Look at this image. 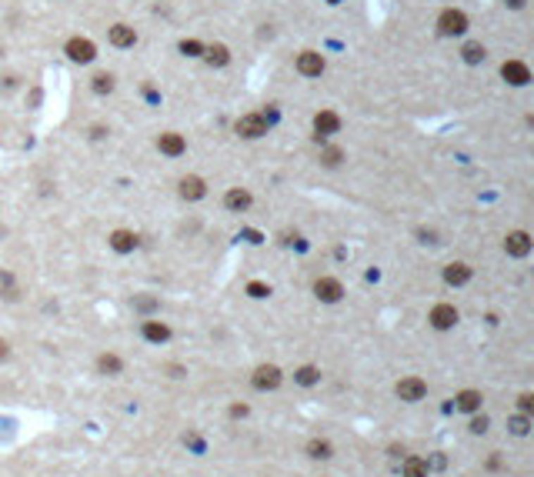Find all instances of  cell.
<instances>
[{
  "label": "cell",
  "instance_id": "6da1fadb",
  "mask_svg": "<svg viewBox=\"0 0 534 477\" xmlns=\"http://www.w3.org/2000/svg\"><path fill=\"white\" fill-rule=\"evenodd\" d=\"M437 30H441L445 37H461V34L468 30V13L458 11V7L441 11V17H437Z\"/></svg>",
  "mask_w": 534,
  "mask_h": 477
},
{
  "label": "cell",
  "instance_id": "7a4b0ae2",
  "mask_svg": "<svg viewBox=\"0 0 534 477\" xmlns=\"http://www.w3.org/2000/svg\"><path fill=\"white\" fill-rule=\"evenodd\" d=\"M267 127H271V120H267L264 113H244L241 120L234 124V130L247 140H257V137H264L267 134Z\"/></svg>",
  "mask_w": 534,
  "mask_h": 477
},
{
  "label": "cell",
  "instance_id": "3957f363",
  "mask_svg": "<svg viewBox=\"0 0 534 477\" xmlns=\"http://www.w3.org/2000/svg\"><path fill=\"white\" fill-rule=\"evenodd\" d=\"M501 77L508 80L511 87H528L531 84V67L524 61H504L501 63Z\"/></svg>",
  "mask_w": 534,
  "mask_h": 477
},
{
  "label": "cell",
  "instance_id": "277c9868",
  "mask_svg": "<svg viewBox=\"0 0 534 477\" xmlns=\"http://www.w3.org/2000/svg\"><path fill=\"white\" fill-rule=\"evenodd\" d=\"M64 51L74 63H90L97 57V47H94V40H87V37H70Z\"/></svg>",
  "mask_w": 534,
  "mask_h": 477
},
{
  "label": "cell",
  "instance_id": "5b68a950",
  "mask_svg": "<svg viewBox=\"0 0 534 477\" xmlns=\"http://www.w3.org/2000/svg\"><path fill=\"white\" fill-rule=\"evenodd\" d=\"M341 130V113H334V111H318L314 113V137L324 140V137H331V134H337Z\"/></svg>",
  "mask_w": 534,
  "mask_h": 477
},
{
  "label": "cell",
  "instance_id": "8992f818",
  "mask_svg": "<svg viewBox=\"0 0 534 477\" xmlns=\"http://www.w3.org/2000/svg\"><path fill=\"white\" fill-rule=\"evenodd\" d=\"M314 297L324 304H337L344 297L341 280H337V277H318V280H314Z\"/></svg>",
  "mask_w": 534,
  "mask_h": 477
},
{
  "label": "cell",
  "instance_id": "52a82bcc",
  "mask_svg": "<svg viewBox=\"0 0 534 477\" xmlns=\"http://www.w3.org/2000/svg\"><path fill=\"white\" fill-rule=\"evenodd\" d=\"M324 57H321L318 51H301L297 54V74L301 77H321L324 74Z\"/></svg>",
  "mask_w": 534,
  "mask_h": 477
},
{
  "label": "cell",
  "instance_id": "ba28073f",
  "mask_svg": "<svg viewBox=\"0 0 534 477\" xmlns=\"http://www.w3.org/2000/svg\"><path fill=\"white\" fill-rule=\"evenodd\" d=\"M458 317L461 314H458V307H454V304H434L428 321H431L437 330H451V327L458 324Z\"/></svg>",
  "mask_w": 534,
  "mask_h": 477
},
{
  "label": "cell",
  "instance_id": "9c48e42d",
  "mask_svg": "<svg viewBox=\"0 0 534 477\" xmlns=\"http://www.w3.org/2000/svg\"><path fill=\"white\" fill-rule=\"evenodd\" d=\"M397 397L401 401H407V404H414V401H421L424 394H428V384L421 380V377H404V380H397Z\"/></svg>",
  "mask_w": 534,
  "mask_h": 477
},
{
  "label": "cell",
  "instance_id": "30bf717a",
  "mask_svg": "<svg viewBox=\"0 0 534 477\" xmlns=\"http://www.w3.org/2000/svg\"><path fill=\"white\" fill-rule=\"evenodd\" d=\"M251 384H254L257 390H274L280 384V367L274 364H261L254 371V377H251Z\"/></svg>",
  "mask_w": 534,
  "mask_h": 477
},
{
  "label": "cell",
  "instance_id": "8fae6325",
  "mask_svg": "<svg viewBox=\"0 0 534 477\" xmlns=\"http://www.w3.org/2000/svg\"><path fill=\"white\" fill-rule=\"evenodd\" d=\"M157 151L167 154V157H180V154L187 151V140L180 137L178 130H167V134H161V137H157Z\"/></svg>",
  "mask_w": 534,
  "mask_h": 477
},
{
  "label": "cell",
  "instance_id": "7c38bea8",
  "mask_svg": "<svg viewBox=\"0 0 534 477\" xmlns=\"http://www.w3.org/2000/svg\"><path fill=\"white\" fill-rule=\"evenodd\" d=\"M504 251H508L511 257H528V254H531V234H528V230H514V234H508Z\"/></svg>",
  "mask_w": 534,
  "mask_h": 477
},
{
  "label": "cell",
  "instance_id": "4fadbf2b",
  "mask_svg": "<svg viewBox=\"0 0 534 477\" xmlns=\"http://www.w3.org/2000/svg\"><path fill=\"white\" fill-rule=\"evenodd\" d=\"M251 201H254V197H251V190H244V187H230L228 194H224V207H228V211H234V213L247 211V207H251Z\"/></svg>",
  "mask_w": 534,
  "mask_h": 477
},
{
  "label": "cell",
  "instance_id": "5bb4252c",
  "mask_svg": "<svg viewBox=\"0 0 534 477\" xmlns=\"http://www.w3.org/2000/svg\"><path fill=\"white\" fill-rule=\"evenodd\" d=\"M140 334H144V340H151V344H164V340H170V327H167L164 321H144Z\"/></svg>",
  "mask_w": 534,
  "mask_h": 477
},
{
  "label": "cell",
  "instance_id": "9a60e30c",
  "mask_svg": "<svg viewBox=\"0 0 534 477\" xmlns=\"http://www.w3.org/2000/svg\"><path fill=\"white\" fill-rule=\"evenodd\" d=\"M445 280L451 284V287H461V284H468L471 280V267L464 264V261H454V264L445 267Z\"/></svg>",
  "mask_w": 534,
  "mask_h": 477
},
{
  "label": "cell",
  "instance_id": "2e32d148",
  "mask_svg": "<svg viewBox=\"0 0 534 477\" xmlns=\"http://www.w3.org/2000/svg\"><path fill=\"white\" fill-rule=\"evenodd\" d=\"M107 37H111L114 47H134V44H137V34H134V27H128V24H114Z\"/></svg>",
  "mask_w": 534,
  "mask_h": 477
},
{
  "label": "cell",
  "instance_id": "e0dca14e",
  "mask_svg": "<svg viewBox=\"0 0 534 477\" xmlns=\"http://www.w3.org/2000/svg\"><path fill=\"white\" fill-rule=\"evenodd\" d=\"M111 247H114L117 254H130L137 247V234H134V230H114V234H111Z\"/></svg>",
  "mask_w": 534,
  "mask_h": 477
},
{
  "label": "cell",
  "instance_id": "ac0fdd59",
  "mask_svg": "<svg viewBox=\"0 0 534 477\" xmlns=\"http://www.w3.org/2000/svg\"><path fill=\"white\" fill-rule=\"evenodd\" d=\"M204 194H207V187H204L201 177H184V180H180V197H184V201H201Z\"/></svg>",
  "mask_w": 534,
  "mask_h": 477
},
{
  "label": "cell",
  "instance_id": "d6986e66",
  "mask_svg": "<svg viewBox=\"0 0 534 477\" xmlns=\"http://www.w3.org/2000/svg\"><path fill=\"white\" fill-rule=\"evenodd\" d=\"M481 390H461L458 401H454V407L458 411H468V414H474V411H481Z\"/></svg>",
  "mask_w": 534,
  "mask_h": 477
},
{
  "label": "cell",
  "instance_id": "ffe728a7",
  "mask_svg": "<svg viewBox=\"0 0 534 477\" xmlns=\"http://www.w3.org/2000/svg\"><path fill=\"white\" fill-rule=\"evenodd\" d=\"M204 61L211 63V67H224L230 61V51L224 44H211V47H204Z\"/></svg>",
  "mask_w": 534,
  "mask_h": 477
},
{
  "label": "cell",
  "instance_id": "44dd1931",
  "mask_svg": "<svg viewBox=\"0 0 534 477\" xmlns=\"http://www.w3.org/2000/svg\"><path fill=\"white\" fill-rule=\"evenodd\" d=\"M294 380H297V384H304V388H314V384L321 380V371L314 364H304V367H297V371H294Z\"/></svg>",
  "mask_w": 534,
  "mask_h": 477
},
{
  "label": "cell",
  "instance_id": "7402d4cb",
  "mask_svg": "<svg viewBox=\"0 0 534 477\" xmlns=\"http://www.w3.org/2000/svg\"><path fill=\"white\" fill-rule=\"evenodd\" d=\"M97 371H101V374H120V371H124V364H120V357H117V354H101V357H97Z\"/></svg>",
  "mask_w": 534,
  "mask_h": 477
},
{
  "label": "cell",
  "instance_id": "603a6c76",
  "mask_svg": "<svg viewBox=\"0 0 534 477\" xmlns=\"http://www.w3.org/2000/svg\"><path fill=\"white\" fill-rule=\"evenodd\" d=\"M428 461L424 457H407L404 461V477H428Z\"/></svg>",
  "mask_w": 534,
  "mask_h": 477
},
{
  "label": "cell",
  "instance_id": "cb8c5ba5",
  "mask_svg": "<svg viewBox=\"0 0 534 477\" xmlns=\"http://www.w3.org/2000/svg\"><path fill=\"white\" fill-rule=\"evenodd\" d=\"M461 57H464V63H481L484 57H488V51H484L481 44H474V40H471V44L461 47Z\"/></svg>",
  "mask_w": 534,
  "mask_h": 477
},
{
  "label": "cell",
  "instance_id": "d4e9b609",
  "mask_svg": "<svg viewBox=\"0 0 534 477\" xmlns=\"http://www.w3.org/2000/svg\"><path fill=\"white\" fill-rule=\"evenodd\" d=\"M331 444H328V440H311V444H307V454H311V457H314V461H328V457H331Z\"/></svg>",
  "mask_w": 534,
  "mask_h": 477
},
{
  "label": "cell",
  "instance_id": "484cf974",
  "mask_svg": "<svg viewBox=\"0 0 534 477\" xmlns=\"http://www.w3.org/2000/svg\"><path fill=\"white\" fill-rule=\"evenodd\" d=\"M94 94H111L114 90V74H94Z\"/></svg>",
  "mask_w": 534,
  "mask_h": 477
},
{
  "label": "cell",
  "instance_id": "4316f807",
  "mask_svg": "<svg viewBox=\"0 0 534 477\" xmlns=\"http://www.w3.org/2000/svg\"><path fill=\"white\" fill-rule=\"evenodd\" d=\"M180 54H184V57H204V44L201 40H180Z\"/></svg>",
  "mask_w": 534,
  "mask_h": 477
},
{
  "label": "cell",
  "instance_id": "83f0119b",
  "mask_svg": "<svg viewBox=\"0 0 534 477\" xmlns=\"http://www.w3.org/2000/svg\"><path fill=\"white\" fill-rule=\"evenodd\" d=\"M321 161L328 163V167H337V163L344 161V154L337 151V147H324V151H321Z\"/></svg>",
  "mask_w": 534,
  "mask_h": 477
},
{
  "label": "cell",
  "instance_id": "f1b7e54d",
  "mask_svg": "<svg viewBox=\"0 0 534 477\" xmlns=\"http://www.w3.org/2000/svg\"><path fill=\"white\" fill-rule=\"evenodd\" d=\"M528 427H531V421H528V414H521V417H511V430L521 438V434H528Z\"/></svg>",
  "mask_w": 534,
  "mask_h": 477
},
{
  "label": "cell",
  "instance_id": "f546056e",
  "mask_svg": "<svg viewBox=\"0 0 534 477\" xmlns=\"http://www.w3.org/2000/svg\"><path fill=\"white\" fill-rule=\"evenodd\" d=\"M247 294H251V297H267V294H271V287H267V284H261V280H251V284H247Z\"/></svg>",
  "mask_w": 534,
  "mask_h": 477
},
{
  "label": "cell",
  "instance_id": "4dcf8cb0",
  "mask_svg": "<svg viewBox=\"0 0 534 477\" xmlns=\"http://www.w3.org/2000/svg\"><path fill=\"white\" fill-rule=\"evenodd\" d=\"M471 430H474V434H484V430H488V417H474V421H471Z\"/></svg>",
  "mask_w": 534,
  "mask_h": 477
},
{
  "label": "cell",
  "instance_id": "1f68e13d",
  "mask_svg": "<svg viewBox=\"0 0 534 477\" xmlns=\"http://www.w3.org/2000/svg\"><path fill=\"white\" fill-rule=\"evenodd\" d=\"M518 404H521L524 414H531V411H534V397H531V394H521V397H518Z\"/></svg>",
  "mask_w": 534,
  "mask_h": 477
},
{
  "label": "cell",
  "instance_id": "d6a6232c",
  "mask_svg": "<svg viewBox=\"0 0 534 477\" xmlns=\"http://www.w3.org/2000/svg\"><path fill=\"white\" fill-rule=\"evenodd\" d=\"M230 414H234V417H244V414H247V407H244V404H234V407H230Z\"/></svg>",
  "mask_w": 534,
  "mask_h": 477
},
{
  "label": "cell",
  "instance_id": "836d02e7",
  "mask_svg": "<svg viewBox=\"0 0 534 477\" xmlns=\"http://www.w3.org/2000/svg\"><path fill=\"white\" fill-rule=\"evenodd\" d=\"M7 354H11V347H7V340H0V361H7Z\"/></svg>",
  "mask_w": 534,
  "mask_h": 477
},
{
  "label": "cell",
  "instance_id": "e575fe53",
  "mask_svg": "<svg viewBox=\"0 0 534 477\" xmlns=\"http://www.w3.org/2000/svg\"><path fill=\"white\" fill-rule=\"evenodd\" d=\"M504 4H508V7H514V11H521V7H524V0H504Z\"/></svg>",
  "mask_w": 534,
  "mask_h": 477
},
{
  "label": "cell",
  "instance_id": "d590c367",
  "mask_svg": "<svg viewBox=\"0 0 534 477\" xmlns=\"http://www.w3.org/2000/svg\"><path fill=\"white\" fill-rule=\"evenodd\" d=\"M328 4H341V0H328Z\"/></svg>",
  "mask_w": 534,
  "mask_h": 477
}]
</instances>
